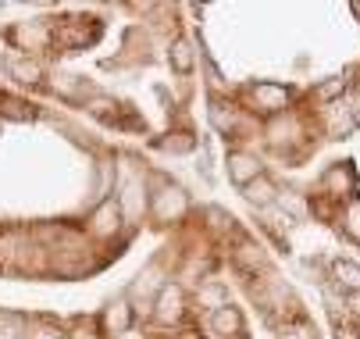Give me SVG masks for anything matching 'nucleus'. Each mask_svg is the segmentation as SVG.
<instances>
[{"mask_svg":"<svg viewBox=\"0 0 360 339\" xmlns=\"http://www.w3.org/2000/svg\"><path fill=\"white\" fill-rule=\"evenodd\" d=\"M246 93L253 101V111H261V115H282L292 104V93L278 82H253Z\"/></svg>","mask_w":360,"mask_h":339,"instance_id":"1","label":"nucleus"},{"mask_svg":"<svg viewBox=\"0 0 360 339\" xmlns=\"http://www.w3.org/2000/svg\"><path fill=\"white\" fill-rule=\"evenodd\" d=\"M182 314H186V293H182L179 282H168L158 293V300H153V318L161 325H179Z\"/></svg>","mask_w":360,"mask_h":339,"instance_id":"2","label":"nucleus"},{"mask_svg":"<svg viewBox=\"0 0 360 339\" xmlns=\"http://www.w3.org/2000/svg\"><path fill=\"white\" fill-rule=\"evenodd\" d=\"M225 172H229V179H232L239 189H246L250 182H257V179L264 175V165H261V158H257V154L232 151V154L225 158Z\"/></svg>","mask_w":360,"mask_h":339,"instance_id":"3","label":"nucleus"},{"mask_svg":"<svg viewBox=\"0 0 360 339\" xmlns=\"http://www.w3.org/2000/svg\"><path fill=\"white\" fill-rule=\"evenodd\" d=\"M189 207V197H186V189L182 186H165L158 193V200H153V211H158L161 222H172V218H182Z\"/></svg>","mask_w":360,"mask_h":339,"instance_id":"4","label":"nucleus"},{"mask_svg":"<svg viewBox=\"0 0 360 339\" xmlns=\"http://www.w3.org/2000/svg\"><path fill=\"white\" fill-rule=\"evenodd\" d=\"M243 197H246V204H250V207L268 211V207H275V204H278V186H275L268 175H261L257 182H250V186L243 189Z\"/></svg>","mask_w":360,"mask_h":339,"instance_id":"5","label":"nucleus"},{"mask_svg":"<svg viewBox=\"0 0 360 339\" xmlns=\"http://www.w3.org/2000/svg\"><path fill=\"white\" fill-rule=\"evenodd\" d=\"M211 332L221 335V339H236V335L243 332V314H239V307H232V304L218 307V311L211 314Z\"/></svg>","mask_w":360,"mask_h":339,"instance_id":"6","label":"nucleus"},{"mask_svg":"<svg viewBox=\"0 0 360 339\" xmlns=\"http://www.w3.org/2000/svg\"><path fill=\"white\" fill-rule=\"evenodd\" d=\"M118 225H122V204H118V200H104V204L96 207L89 229H93L96 236H115Z\"/></svg>","mask_w":360,"mask_h":339,"instance_id":"7","label":"nucleus"},{"mask_svg":"<svg viewBox=\"0 0 360 339\" xmlns=\"http://www.w3.org/2000/svg\"><path fill=\"white\" fill-rule=\"evenodd\" d=\"M321 189L328 193V197H342L346 189H353V168H349V161L346 165H332L321 175Z\"/></svg>","mask_w":360,"mask_h":339,"instance_id":"8","label":"nucleus"},{"mask_svg":"<svg viewBox=\"0 0 360 339\" xmlns=\"http://www.w3.org/2000/svg\"><path fill=\"white\" fill-rule=\"evenodd\" d=\"M332 279L342 293H360V264L356 261H346V257L332 261Z\"/></svg>","mask_w":360,"mask_h":339,"instance_id":"9","label":"nucleus"},{"mask_svg":"<svg viewBox=\"0 0 360 339\" xmlns=\"http://www.w3.org/2000/svg\"><path fill=\"white\" fill-rule=\"evenodd\" d=\"M236 264H239L246 275H257V271H264V268H268V257H264V250L257 247V243H239V250H236Z\"/></svg>","mask_w":360,"mask_h":339,"instance_id":"10","label":"nucleus"},{"mask_svg":"<svg viewBox=\"0 0 360 339\" xmlns=\"http://www.w3.org/2000/svg\"><path fill=\"white\" fill-rule=\"evenodd\" d=\"M168 61H172V68H175L179 75H189L193 65H196L193 43H189V39H175V43H172V51H168Z\"/></svg>","mask_w":360,"mask_h":339,"instance_id":"11","label":"nucleus"},{"mask_svg":"<svg viewBox=\"0 0 360 339\" xmlns=\"http://www.w3.org/2000/svg\"><path fill=\"white\" fill-rule=\"evenodd\" d=\"M132 314H136V307H129V300H115L111 307H108V328L115 332V335H122V332H129L132 328Z\"/></svg>","mask_w":360,"mask_h":339,"instance_id":"12","label":"nucleus"},{"mask_svg":"<svg viewBox=\"0 0 360 339\" xmlns=\"http://www.w3.org/2000/svg\"><path fill=\"white\" fill-rule=\"evenodd\" d=\"M196 304H200V307H207V311L214 314L218 307H225V304H229V293H225V286H218V282H207V286H200V289H196Z\"/></svg>","mask_w":360,"mask_h":339,"instance_id":"13","label":"nucleus"},{"mask_svg":"<svg viewBox=\"0 0 360 339\" xmlns=\"http://www.w3.org/2000/svg\"><path fill=\"white\" fill-rule=\"evenodd\" d=\"M346 86H349V79H346V75H332L328 82L314 86V101H318V104H328V108H332V104H339L335 96H342V93H346Z\"/></svg>","mask_w":360,"mask_h":339,"instance_id":"14","label":"nucleus"},{"mask_svg":"<svg viewBox=\"0 0 360 339\" xmlns=\"http://www.w3.org/2000/svg\"><path fill=\"white\" fill-rule=\"evenodd\" d=\"M211 122H214L218 132L232 136V132H236V108H232V104H214V108H211Z\"/></svg>","mask_w":360,"mask_h":339,"instance_id":"15","label":"nucleus"},{"mask_svg":"<svg viewBox=\"0 0 360 339\" xmlns=\"http://www.w3.org/2000/svg\"><path fill=\"white\" fill-rule=\"evenodd\" d=\"M11 75H15L18 82H29V86H36V82L43 79V68H39L36 61H15V65H11Z\"/></svg>","mask_w":360,"mask_h":339,"instance_id":"16","label":"nucleus"},{"mask_svg":"<svg viewBox=\"0 0 360 339\" xmlns=\"http://www.w3.org/2000/svg\"><path fill=\"white\" fill-rule=\"evenodd\" d=\"M89 108V115H96V118H118V101H111V96H93V101L86 104Z\"/></svg>","mask_w":360,"mask_h":339,"instance_id":"17","label":"nucleus"},{"mask_svg":"<svg viewBox=\"0 0 360 339\" xmlns=\"http://www.w3.org/2000/svg\"><path fill=\"white\" fill-rule=\"evenodd\" d=\"M0 115H8V118H15V122L32 118V111H25V104H22V101H11V96H0Z\"/></svg>","mask_w":360,"mask_h":339,"instance_id":"18","label":"nucleus"},{"mask_svg":"<svg viewBox=\"0 0 360 339\" xmlns=\"http://www.w3.org/2000/svg\"><path fill=\"white\" fill-rule=\"evenodd\" d=\"M161 147H165V151H175V154H189V151L196 147V139H193L189 132H175V139H165Z\"/></svg>","mask_w":360,"mask_h":339,"instance_id":"19","label":"nucleus"},{"mask_svg":"<svg viewBox=\"0 0 360 339\" xmlns=\"http://www.w3.org/2000/svg\"><path fill=\"white\" fill-rule=\"evenodd\" d=\"M342 225H346V236L360 243V200H356V204L346 211V222H342Z\"/></svg>","mask_w":360,"mask_h":339,"instance_id":"20","label":"nucleus"},{"mask_svg":"<svg viewBox=\"0 0 360 339\" xmlns=\"http://www.w3.org/2000/svg\"><path fill=\"white\" fill-rule=\"evenodd\" d=\"M282 339H314V335H311V328H307L303 321H296V325H285L282 328Z\"/></svg>","mask_w":360,"mask_h":339,"instance_id":"21","label":"nucleus"},{"mask_svg":"<svg viewBox=\"0 0 360 339\" xmlns=\"http://www.w3.org/2000/svg\"><path fill=\"white\" fill-rule=\"evenodd\" d=\"M72 339H96V328H93V325H89V321H86V325H82V321H79V325H75V328H72Z\"/></svg>","mask_w":360,"mask_h":339,"instance_id":"22","label":"nucleus"},{"mask_svg":"<svg viewBox=\"0 0 360 339\" xmlns=\"http://www.w3.org/2000/svg\"><path fill=\"white\" fill-rule=\"evenodd\" d=\"M346 304H349V311L360 318V293H346Z\"/></svg>","mask_w":360,"mask_h":339,"instance_id":"23","label":"nucleus"},{"mask_svg":"<svg viewBox=\"0 0 360 339\" xmlns=\"http://www.w3.org/2000/svg\"><path fill=\"white\" fill-rule=\"evenodd\" d=\"M29 339H61L58 332H36V335H29Z\"/></svg>","mask_w":360,"mask_h":339,"instance_id":"24","label":"nucleus"},{"mask_svg":"<svg viewBox=\"0 0 360 339\" xmlns=\"http://www.w3.org/2000/svg\"><path fill=\"white\" fill-rule=\"evenodd\" d=\"M335 335H339V339H356V332H346V328H339Z\"/></svg>","mask_w":360,"mask_h":339,"instance_id":"25","label":"nucleus"},{"mask_svg":"<svg viewBox=\"0 0 360 339\" xmlns=\"http://www.w3.org/2000/svg\"><path fill=\"white\" fill-rule=\"evenodd\" d=\"M353 15H356V18H360V4H353Z\"/></svg>","mask_w":360,"mask_h":339,"instance_id":"26","label":"nucleus"},{"mask_svg":"<svg viewBox=\"0 0 360 339\" xmlns=\"http://www.w3.org/2000/svg\"><path fill=\"white\" fill-rule=\"evenodd\" d=\"M182 339H200V335H193V332H189V335H182Z\"/></svg>","mask_w":360,"mask_h":339,"instance_id":"27","label":"nucleus"},{"mask_svg":"<svg viewBox=\"0 0 360 339\" xmlns=\"http://www.w3.org/2000/svg\"><path fill=\"white\" fill-rule=\"evenodd\" d=\"M356 339H360V325H356Z\"/></svg>","mask_w":360,"mask_h":339,"instance_id":"28","label":"nucleus"}]
</instances>
